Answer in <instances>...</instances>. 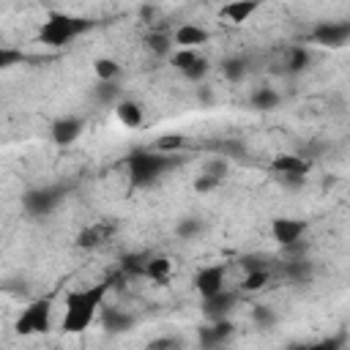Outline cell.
<instances>
[{
    "mask_svg": "<svg viewBox=\"0 0 350 350\" xmlns=\"http://www.w3.org/2000/svg\"><path fill=\"white\" fill-rule=\"evenodd\" d=\"M107 290H109V282H98V284H88L82 290L68 293L66 314H63V331L66 334H82L93 323L98 306L104 304Z\"/></svg>",
    "mask_w": 350,
    "mask_h": 350,
    "instance_id": "obj_1",
    "label": "cell"
},
{
    "mask_svg": "<svg viewBox=\"0 0 350 350\" xmlns=\"http://www.w3.org/2000/svg\"><path fill=\"white\" fill-rule=\"evenodd\" d=\"M175 167V156L170 153H153V150H134L129 156V178L134 186H148L153 183L164 170Z\"/></svg>",
    "mask_w": 350,
    "mask_h": 350,
    "instance_id": "obj_2",
    "label": "cell"
},
{
    "mask_svg": "<svg viewBox=\"0 0 350 350\" xmlns=\"http://www.w3.org/2000/svg\"><path fill=\"white\" fill-rule=\"evenodd\" d=\"M90 27V19H82V16H71V14H49V19L41 25V41L49 44V46H63L68 44L71 38H77L79 33H85Z\"/></svg>",
    "mask_w": 350,
    "mask_h": 350,
    "instance_id": "obj_3",
    "label": "cell"
},
{
    "mask_svg": "<svg viewBox=\"0 0 350 350\" xmlns=\"http://www.w3.org/2000/svg\"><path fill=\"white\" fill-rule=\"evenodd\" d=\"M49 323H52V304H49V298H38L25 306V312L16 317L14 328H16V334L30 336V334H46Z\"/></svg>",
    "mask_w": 350,
    "mask_h": 350,
    "instance_id": "obj_4",
    "label": "cell"
},
{
    "mask_svg": "<svg viewBox=\"0 0 350 350\" xmlns=\"http://www.w3.org/2000/svg\"><path fill=\"white\" fill-rule=\"evenodd\" d=\"M60 202V189H30L22 197V205L30 216H46Z\"/></svg>",
    "mask_w": 350,
    "mask_h": 350,
    "instance_id": "obj_5",
    "label": "cell"
},
{
    "mask_svg": "<svg viewBox=\"0 0 350 350\" xmlns=\"http://www.w3.org/2000/svg\"><path fill=\"white\" fill-rule=\"evenodd\" d=\"M306 232V221L304 219H287V216H279V219H273V224H271V235H273V241L279 243V246H293V243H298L301 241V235Z\"/></svg>",
    "mask_w": 350,
    "mask_h": 350,
    "instance_id": "obj_6",
    "label": "cell"
},
{
    "mask_svg": "<svg viewBox=\"0 0 350 350\" xmlns=\"http://www.w3.org/2000/svg\"><path fill=\"white\" fill-rule=\"evenodd\" d=\"M312 38L323 46H345L350 38V25L347 22H317L312 30Z\"/></svg>",
    "mask_w": 350,
    "mask_h": 350,
    "instance_id": "obj_7",
    "label": "cell"
},
{
    "mask_svg": "<svg viewBox=\"0 0 350 350\" xmlns=\"http://www.w3.org/2000/svg\"><path fill=\"white\" fill-rule=\"evenodd\" d=\"M309 159L298 156V153H279L273 161H271V170L279 175V178H306L309 172Z\"/></svg>",
    "mask_w": 350,
    "mask_h": 350,
    "instance_id": "obj_8",
    "label": "cell"
},
{
    "mask_svg": "<svg viewBox=\"0 0 350 350\" xmlns=\"http://www.w3.org/2000/svg\"><path fill=\"white\" fill-rule=\"evenodd\" d=\"M194 287L202 298H211L224 290V265H208L194 276Z\"/></svg>",
    "mask_w": 350,
    "mask_h": 350,
    "instance_id": "obj_9",
    "label": "cell"
},
{
    "mask_svg": "<svg viewBox=\"0 0 350 350\" xmlns=\"http://www.w3.org/2000/svg\"><path fill=\"white\" fill-rule=\"evenodd\" d=\"M82 134V120L74 118V115H66V118H57L52 123V139L57 145H71L74 139H79Z\"/></svg>",
    "mask_w": 350,
    "mask_h": 350,
    "instance_id": "obj_10",
    "label": "cell"
},
{
    "mask_svg": "<svg viewBox=\"0 0 350 350\" xmlns=\"http://www.w3.org/2000/svg\"><path fill=\"white\" fill-rule=\"evenodd\" d=\"M232 304H235V295L227 293V290H221V293H216V295H211V298H202V312H205V317H211V320H224L227 312L232 309Z\"/></svg>",
    "mask_w": 350,
    "mask_h": 350,
    "instance_id": "obj_11",
    "label": "cell"
},
{
    "mask_svg": "<svg viewBox=\"0 0 350 350\" xmlns=\"http://www.w3.org/2000/svg\"><path fill=\"white\" fill-rule=\"evenodd\" d=\"M208 41V33L200 27V25H180L178 30H175V44L180 46V49H197L200 44H205Z\"/></svg>",
    "mask_w": 350,
    "mask_h": 350,
    "instance_id": "obj_12",
    "label": "cell"
},
{
    "mask_svg": "<svg viewBox=\"0 0 350 350\" xmlns=\"http://www.w3.org/2000/svg\"><path fill=\"white\" fill-rule=\"evenodd\" d=\"M254 11H257V3H252V0H235V3H227L221 8V16H227L230 22H246Z\"/></svg>",
    "mask_w": 350,
    "mask_h": 350,
    "instance_id": "obj_13",
    "label": "cell"
},
{
    "mask_svg": "<svg viewBox=\"0 0 350 350\" xmlns=\"http://www.w3.org/2000/svg\"><path fill=\"white\" fill-rule=\"evenodd\" d=\"M115 115H118V120H120L126 129H137V126L142 123V107L134 104V101H120V104L115 107Z\"/></svg>",
    "mask_w": 350,
    "mask_h": 350,
    "instance_id": "obj_14",
    "label": "cell"
},
{
    "mask_svg": "<svg viewBox=\"0 0 350 350\" xmlns=\"http://www.w3.org/2000/svg\"><path fill=\"white\" fill-rule=\"evenodd\" d=\"M170 271H172V262L167 257H150V260H145V268H142V273L150 276L153 282H167Z\"/></svg>",
    "mask_w": 350,
    "mask_h": 350,
    "instance_id": "obj_15",
    "label": "cell"
},
{
    "mask_svg": "<svg viewBox=\"0 0 350 350\" xmlns=\"http://www.w3.org/2000/svg\"><path fill=\"white\" fill-rule=\"evenodd\" d=\"M134 325V317L126 314V312H118V309H107L104 312V328L112 331V334H123Z\"/></svg>",
    "mask_w": 350,
    "mask_h": 350,
    "instance_id": "obj_16",
    "label": "cell"
},
{
    "mask_svg": "<svg viewBox=\"0 0 350 350\" xmlns=\"http://www.w3.org/2000/svg\"><path fill=\"white\" fill-rule=\"evenodd\" d=\"M107 232H109V227L107 224H93V227H88V230H82L79 235H77V246H98L104 238H107Z\"/></svg>",
    "mask_w": 350,
    "mask_h": 350,
    "instance_id": "obj_17",
    "label": "cell"
},
{
    "mask_svg": "<svg viewBox=\"0 0 350 350\" xmlns=\"http://www.w3.org/2000/svg\"><path fill=\"white\" fill-rule=\"evenodd\" d=\"M279 104V93L273 88H257L252 93V107L254 109H273Z\"/></svg>",
    "mask_w": 350,
    "mask_h": 350,
    "instance_id": "obj_18",
    "label": "cell"
},
{
    "mask_svg": "<svg viewBox=\"0 0 350 350\" xmlns=\"http://www.w3.org/2000/svg\"><path fill=\"white\" fill-rule=\"evenodd\" d=\"M93 68H96V77H98L101 82H115L118 74H120V66H118L112 57H98V60L93 63Z\"/></svg>",
    "mask_w": 350,
    "mask_h": 350,
    "instance_id": "obj_19",
    "label": "cell"
},
{
    "mask_svg": "<svg viewBox=\"0 0 350 350\" xmlns=\"http://www.w3.org/2000/svg\"><path fill=\"white\" fill-rule=\"evenodd\" d=\"M268 279H271V273H268V268H260V271H246V279H243V290L246 293H254V290H262L265 284H268Z\"/></svg>",
    "mask_w": 350,
    "mask_h": 350,
    "instance_id": "obj_20",
    "label": "cell"
},
{
    "mask_svg": "<svg viewBox=\"0 0 350 350\" xmlns=\"http://www.w3.org/2000/svg\"><path fill=\"white\" fill-rule=\"evenodd\" d=\"M221 71H224V77H227L230 82H241L243 74H246V63H243L241 57H230V60L221 63Z\"/></svg>",
    "mask_w": 350,
    "mask_h": 350,
    "instance_id": "obj_21",
    "label": "cell"
},
{
    "mask_svg": "<svg viewBox=\"0 0 350 350\" xmlns=\"http://www.w3.org/2000/svg\"><path fill=\"white\" fill-rule=\"evenodd\" d=\"M309 66V52L304 49V46H293L290 49V60H287V68L293 71V74H298V71H304Z\"/></svg>",
    "mask_w": 350,
    "mask_h": 350,
    "instance_id": "obj_22",
    "label": "cell"
},
{
    "mask_svg": "<svg viewBox=\"0 0 350 350\" xmlns=\"http://www.w3.org/2000/svg\"><path fill=\"white\" fill-rule=\"evenodd\" d=\"M252 320H254L260 328H271V325L276 323V314L271 312V306H262V304H257V306H254V312H252Z\"/></svg>",
    "mask_w": 350,
    "mask_h": 350,
    "instance_id": "obj_23",
    "label": "cell"
},
{
    "mask_svg": "<svg viewBox=\"0 0 350 350\" xmlns=\"http://www.w3.org/2000/svg\"><path fill=\"white\" fill-rule=\"evenodd\" d=\"M197 57H200V55H197V49H178V52L172 55V66H175V68H180V71H186Z\"/></svg>",
    "mask_w": 350,
    "mask_h": 350,
    "instance_id": "obj_24",
    "label": "cell"
},
{
    "mask_svg": "<svg viewBox=\"0 0 350 350\" xmlns=\"http://www.w3.org/2000/svg\"><path fill=\"white\" fill-rule=\"evenodd\" d=\"M197 336H200V347H202V350H219V347H221V342L216 339V334H213L211 325H202V328L197 331Z\"/></svg>",
    "mask_w": 350,
    "mask_h": 350,
    "instance_id": "obj_25",
    "label": "cell"
},
{
    "mask_svg": "<svg viewBox=\"0 0 350 350\" xmlns=\"http://www.w3.org/2000/svg\"><path fill=\"white\" fill-rule=\"evenodd\" d=\"M22 60H25V55H22L19 49L0 46V71H3V68H8V66H16V63H22Z\"/></svg>",
    "mask_w": 350,
    "mask_h": 350,
    "instance_id": "obj_26",
    "label": "cell"
},
{
    "mask_svg": "<svg viewBox=\"0 0 350 350\" xmlns=\"http://www.w3.org/2000/svg\"><path fill=\"white\" fill-rule=\"evenodd\" d=\"M208 74V60H202V57H197L186 71H183V77L186 79H191V82H197V79H202Z\"/></svg>",
    "mask_w": 350,
    "mask_h": 350,
    "instance_id": "obj_27",
    "label": "cell"
},
{
    "mask_svg": "<svg viewBox=\"0 0 350 350\" xmlns=\"http://www.w3.org/2000/svg\"><path fill=\"white\" fill-rule=\"evenodd\" d=\"M342 345H345V336H325L314 345H306V350H342Z\"/></svg>",
    "mask_w": 350,
    "mask_h": 350,
    "instance_id": "obj_28",
    "label": "cell"
},
{
    "mask_svg": "<svg viewBox=\"0 0 350 350\" xmlns=\"http://www.w3.org/2000/svg\"><path fill=\"white\" fill-rule=\"evenodd\" d=\"M183 145V137H178V134H170V137H161L159 142H156V148H159V153H172V150H178Z\"/></svg>",
    "mask_w": 350,
    "mask_h": 350,
    "instance_id": "obj_29",
    "label": "cell"
},
{
    "mask_svg": "<svg viewBox=\"0 0 350 350\" xmlns=\"http://www.w3.org/2000/svg\"><path fill=\"white\" fill-rule=\"evenodd\" d=\"M202 175H211V178L221 180V178L227 175V161H224V159H213V161H208V164H205V172H202Z\"/></svg>",
    "mask_w": 350,
    "mask_h": 350,
    "instance_id": "obj_30",
    "label": "cell"
},
{
    "mask_svg": "<svg viewBox=\"0 0 350 350\" xmlns=\"http://www.w3.org/2000/svg\"><path fill=\"white\" fill-rule=\"evenodd\" d=\"M148 46H150L153 52L164 55V52H170V38H167V36H161V33H153V36L148 38Z\"/></svg>",
    "mask_w": 350,
    "mask_h": 350,
    "instance_id": "obj_31",
    "label": "cell"
},
{
    "mask_svg": "<svg viewBox=\"0 0 350 350\" xmlns=\"http://www.w3.org/2000/svg\"><path fill=\"white\" fill-rule=\"evenodd\" d=\"M211 328H213V334H216V339H219V342H224V339L232 334V323H230L227 317H224V320H213V323H211Z\"/></svg>",
    "mask_w": 350,
    "mask_h": 350,
    "instance_id": "obj_32",
    "label": "cell"
},
{
    "mask_svg": "<svg viewBox=\"0 0 350 350\" xmlns=\"http://www.w3.org/2000/svg\"><path fill=\"white\" fill-rule=\"evenodd\" d=\"M150 350H180V339L175 336H161L150 342Z\"/></svg>",
    "mask_w": 350,
    "mask_h": 350,
    "instance_id": "obj_33",
    "label": "cell"
},
{
    "mask_svg": "<svg viewBox=\"0 0 350 350\" xmlns=\"http://www.w3.org/2000/svg\"><path fill=\"white\" fill-rule=\"evenodd\" d=\"M200 232V221L197 219H183L180 224H178V235L180 238H191V235H197Z\"/></svg>",
    "mask_w": 350,
    "mask_h": 350,
    "instance_id": "obj_34",
    "label": "cell"
},
{
    "mask_svg": "<svg viewBox=\"0 0 350 350\" xmlns=\"http://www.w3.org/2000/svg\"><path fill=\"white\" fill-rule=\"evenodd\" d=\"M287 273H290L293 279H306V276H309V262H306V260H295V262L287 265Z\"/></svg>",
    "mask_w": 350,
    "mask_h": 350,
    "instance_id": "obj_35",
    "label": "cell"
},
{
    "mask_svg": "<svg viewBox=\"0 0 350 350\" xmlns=\"http://www.w3.org/2000/svg\"><path fill=\"white\" fill-rule=\"evenodd\" d=\"M115 96H118V85H115V82H101L98 98H101L104 104H109V101H115Z\"/></svg>",
    "mask_w": 350,
    "mask_h": 350,
    "instance_id": "obj_36",
    "label": "cell"
},
{
    "mask_svg": "<svg viewBox=\"0 0 350 350\" xmlns=\"http://www.w3.org/2000/svg\"><path fill=\"white\" fill-rule=\"evenodd\" d=\"M221 180H216V178H211V175H197V180H194V189L197 191H211V189H216Z\"/></svg>",
    "mask_w": 350,
    "mask_h": 350,
    "instance_id": "obj_37",
    "label": "cell"
},
{
    "mask_svg": "<svg viewBox=\"0 0 350 350\" xmlns=\"http://www.w3.org/2000/svg\"><path fill=\"white\" fill-rule=\"evenodd\" d=\"M219 350H224V347H219Z\"/></svg>",
    "mask_w": 350,
    "mask_h": 350,
    "instance_id": "obj_38",
    "label": "cell"
}]
</instances>
